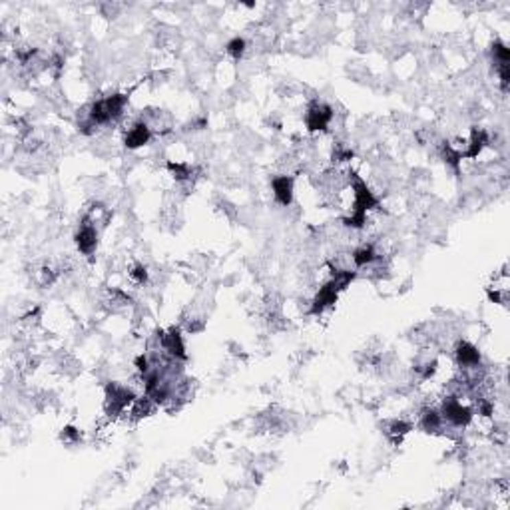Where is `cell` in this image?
<instances>
[{
	"label": "cell",
	"instance_id": "obj_1",
	"mask_svg": "<svg viewBox=\"0 0 510 510\" xmlns=\"http://www.w3.org/2000/svg\"><path fill=\"white\" fill-rule=\"evenodd\" d=\"M333 118H335V112L325 102L315 100L307 106L305 126L309 132H323L329 128V124L333 122Z\"/></svg>",
	"mask_w": 510,
	"mask_h": 510
},
{
	"label": "cell",
	"instance_id": "obj_2",
	"mask_svg": "<svg viewBox=\"0 0 510 510\" xmlns=\"http://www.w3.org/2000/svg\"><path fill=\"white\" fill-rule=\"evenodd\" d=\"M74 242H76V247L80 251L82 255H92L98 247V229H96V224L90 222L88 218L82 220L80 227L74 235Z\"/></svg>",
	"mask_w": 510,
	"mask_h": 510
},
{
	"label": "cell",
	"instance_id": "obj_3",
	"mask_svg": "<svg viewBox=\"0 0 510 510\" xmlns=\"http://www.w3.org/2000/svg\"><path fill=\"white\" fill-rule=\"evenodd\" d=\"M152 128L148 126L142 120H136V122L132 124L128 130H126V134H124V143H126V148L128 150H138V148H142L146 143L152 140Z\"/></svg>",
	"mask_w": 510,
	"mask_h": 510
},
{
	"label": "cell",
	"instance_id": "obj_4",
	"mask_svg": "<svg viewBox=\"0 0 510 510\" xmlns=\"http://www.w3.org/2000/svg\"><path fill=\"white\" fill-rule=\"evenodd\" d=\"M454 361L461 369H472L480 365V351L469 341H459L454 347Z\"/></svg>",
	"mask_w": 510,
	"mask_h": 510
},
{
	"label": "cell",
	"instance_id": "obj_5",
	"mask_svg": "<svg viewBox=\"0 0 510 510\" xmlns=\"http://www.w3.org/2000/svg\"><path fill=\"white\" fill-rule=\"evenodd\" d=\"M271 189H273V198L279 205H291L293 202V178L287 176V174H281V176H275L271 180Z\"/></svg>",
	"mask_w": 510,
	"mask_h": 510
},
{
	"label": "cell",
	"instance_id": "obj_6",
	"mask_svg": "<svg viewBox=\"0 0 510 510\" xmlns=\"http://www.w3.org/2000/svg\"><path fill=\"white\" fill-rule=\"evenodd\" d=\"M419 427L429 432V434H437L441 430L445 429V421H443V415L439 408L432 407H425L419 415Z\"/></svg>",
	"mask_w": 510,
	"mask_h": 510
},
{
	"label": "cell",
	"instance_id": "obj_7",
	"mask_svg": "<svg viewBox=\"0 0 510 510\" xmlns=\"http://www.w3.org/2000/svg\"><path fill=\"white\" fill-rule=\"evenodd\" d=\"M245 50H247V42L245 38H233V40H229L227 44V54L233 58V60H240V58H244Z\"/></svg>",
	"mask_w": 510,
	"mask_h": 510
},
{
	"label": "cell",
	"instance_id": "obj_8",
	"mask_svg": "<svg viewBox=\"0 0 510 510\" xmlns=\"http://www.w3.org/2000/svg\"><path fill=\"white\" fill-rule=\"evenodd\" d=\"M60 439L62 443H66V445H76V443H80L82 432L76 427H64L60 432Z\"/></svg>",
	"mask_w": 510,
	"mask_h": 510
},
{
	"label": "cell",
	"instance_id": "obj_9",
	"mask_svg": "<svg viewBox=\"0 0 510 510\" xmlns=\"http://www.w3.org/2000/svg\"><path fill=\"white\" fill-rule=\"evenodd\" d=\"M130 279L136 283V286H143L148 281V269L142 264H136V266L130 269Z\"/></svg>",
	"mask_w": 510,
	"mask_h": 510
}]
</instances>
